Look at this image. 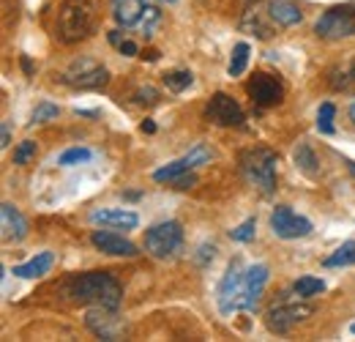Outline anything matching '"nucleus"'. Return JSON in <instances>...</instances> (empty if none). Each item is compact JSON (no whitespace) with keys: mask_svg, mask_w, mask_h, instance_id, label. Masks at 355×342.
Segmentation results:
<instances>
[{"mask_svg":"<svg viewBox=\"0 0 355 342\" xmlns=\"http://www.w3.org/2000/svg\"><path fill=\"white\" fill-rule=\"evenodd\" d=\"M66 296L74 304H90V307H121L123 288L110 271H85L66 279Z\"/></svg>","mask_w":355,"mask_h":342,"instance_id":"obj_1","label":"nucleus"},{"mask_svg":"<svg viewBox=\"0 0 355 342\" xmlns=\"http://www.w3.org/2000/svg\"><path fill=\"white\" fill-rule=\"evenodd\" d=\"M276 165H279V156L270 148H246L238 156L243 181L266 197L276 192Z\"/></svg>","mask_w":355,"mask_h":342,"instance_id":"obj_2","label":"nucleus"},{"mask_svg":"<svg viewBox=\"0 0 355 342\" xmlns=\"http://www.w3.org/2000/svg\"><path fill=\"white\" fill-rule=\"evenodd\" d=\"M96 28V14H93V6L88 0H66L60 6V14H58V25H55V36L58 42L63 44H74L88 39Z\"/></svg>","mask_w":355,"mask_h":342,"instance_id":"obj_3","label":"nucleus"},{"mask_svg":"<svg viewBox=\"0 0 355 342\" xmlns=\"http://www.w3.org/2000/svg\"><path fill=\"white\" fill-rule=\"evenodd\" d=\"M314 36L322 42H342L355 36V3L331 6L314 22Z\"/></svg>","mask_w":355,"mask_h":342,"instance_id":"obj_4","label":"nucleus"},{"mask_svg":"<svg viewBox=\"0 0 355 342\" xmlns=\"http://www.w3.org/2000/svg\"><path fill=\"white\" fill-rule=\"evenodd\" d=\"M60 83L77 88V90H98L110 83V72L107 66H101L96 58H88V55H80L74 58L63 74H60Z\"/></svg>","mask_w":355,"mask_h":342,"instance_id":"obj_5","label":"nucleus"},{"mask_svg":"<svg viewBox=\"0 0 355 342\" xmlns=\"http://www.w3.org/2000/svg\"><path fill=\"white\" fill-rule=\"evenodd\" d=\"M142 247H145L148 255L156 257V260H167L175 252H180V247H183V227H180V222L170 219V222H159V225L148 227Z\"/></svg>","mask_w":355,"mask_h":342,"instance_id":"obj_6","label":"nucleus"},{"mask_svg":"<svg viewBox=\"0 0 355 342\" xmlns=\"http://www.w3.org/2000/svg\"><path fill=\"white\" fill-rule=\"evenodd\" d=\"M202 115H205L208 124H216V127H235V129L246 127V115H243L241 104H238L230 93H224V90L214 93V96L208 99Z\"/></svg>","mask_w":355,"mask_h":342,"instance_id":"obj_7","label":"nucleus"},{"mask_svg":"<svg viewBox=\"0 0 355 342\" xmlns=\"http://www.w3.org/2000/svg\"><path fill=\"white\" fill-rule=\"evenodd\" d=\"M311 315H314L311 304H276V307L268 309L266 326L273 334H287Z\"/></svg>","mask_w":355,"mask_h":342,"instance_id":"obj_8","label":"nucleus"},{"mask_svg":"<svg viewBox=\"0 0 355 342\" xmlns=\"http://www.w3.org/2000/svg\"><path fill=\"white\" fill-rule=\"evenodd\" d=\"M270 230L276 238H284V241L306 238L311 233V222L306 216L295 214L290 206H276L270 214Z\"/></svg>","mask_w":355,"mask_h":342,"instance_id":"obj_9","label":"nucleus"},{"mask_svg":"<svg viewBox=\"0 0 355 342\" xmlns=\"http://www.w3.org/2000/svg\"><path fill=\"white\" fill-rule=\"evenodd\" d=\"M243 274L246 268L241 266V260H232L224 271L222 282H219V291H216V301H219V309L224 315L230 312H238V304H241V291H243Z\"/></svg>","mask_w":355,"mask_h":342,"instance_id":"obj_10","label":"nucleus"},{"mask_svg":"<svg viewBox=\"0 0 355 342\" xmlns=\"http://www.w3.org/2000/svg\"><path fill=\"white\" fill-rule=\"evenodd\" d=\"M246 93L252 96V101L257 107H276L284 101V86L279 77L266 74V72H257L249 83H246Z\"/></svg>","mask_w":355,"mask_h":342,"instance_id":"obj_11","label":"nucleus"},{"mask_svg":"<svg viewBox=\"0 0 355 342\" xmlns=\"http://www.w3.org/2000/svg\"><path fill=\"white\" fill-rule=\"evenodd\" d=\"M268 282V266L266 263H254L246 268L243 274V291H241V304L238 309L243 312H254L260 307V299H263V291H266Z\"/></svg>","mask_w":355,"mask_h":342,"instance_id":"obj_12","label":"nucleus"},{"mask_svg":"<svg viewBox=\"0 0 355 342\" xmlns=\"http://www.w3.org/2000/svg\"><path fill=\"white\" fill-rule=\"evenodd\" d=\"M90 241H93V247H96L98 252H104V255H112V257H137L139 255L137 244H132L129 238H123V236L115 233V230H93Z\"/></svg>","mask_w":355,"mask_h":342,"instance_id":"obj_13","label":"nucleus"},{"mask_svg":"<svg viewBox=\"0 0 355 342\" xmlns=\"http://www.w3.org/2000/svg\"><path fill=\"white\" fill-rule=\"evenodd\" d=\"M85 320H88L90 332L101 340H118V334H121V320H118L115 307H93Z\"/></svg>","mask_w":355,"mask_h":342,"instance_id":"obj_14","label":"nucleus"},{"mask_svg":"<svg viewBox=\"0 0 355 342\" xmlns=\"http://www.w3.org/2000/svg\"><path fill=\"white\" fill-rule=\"evenodd\" d=\"M0 227H3V241H22L28 236V219L19 214V209L14 203H3L0 206Z\"/></svg>","mask_w":355,"mask_h":342,"instance_id":"obj_15","label":"nucleus"},{"mask_svg":"<svg viewBox=\"0 0 355 342\" xmlns=\"http://www.w3.org/2000/svg\"><path fill=\"white\" fill-rule=\"evenodd\" d=\"M90 222L101 227H115V230H134L139 225V216L129 209H96L90 211Z\"/></svg>","mask_w":355,"mask_h":342,"instance_id":"obj_16","label":"nucleus"},{"mask_svg":"<svg viewBox=\"0 0 355 342\" xmlns=\"http://www.w3.org/2000/svg\"><path fill=\"white\" fill-rule=\"evenodd\" d=\"M148 6H150L148 0H112V17L123 28H137L142 25Z\"/></svg>","mask_w":355,"mask_h":342,"instance_id":"obj_17","label":"nucleus"},{"mask_svg":"<svg viewBox=\"0 0 355 342\" xmlns=\"http://www.w3.org/2000/svg\"><path fill=\"white\" fill-rule=\"evenodd\" d=\"M268 14L279 28H293V25H301V19H304L301 6L293 3V0H270Z\"/></svg>","mask_w":355,"mask_h":342,"instance_id":"obj_18","label":"nucleus"},{"mask_svg":"<svg viewBox=\"0 0 355 342\" xmlns=\"http://www.w3.org/2000/svg\"><path fill=\"white\" fill-rule=\"evenodd\" d=\"M52 266H55V255H52V252H39L36 257H31L28 263L14 266V268H11V274H14V277H19V279H39V277L49 274V268H52Z\"/></svg>","mask_w":355,"mask_h":342,"instance_id":"obj_19","label":"nucleus"},{"mask_svg":"<svg viewBox=\"0 0 355 342\" xmlns=\"http://www.w3.org/2000/svg\"><path fill=\"white\" fill-rule=\"evenodd\" d=\"M328 83L336 88V90H350V88H355V58L350 63L336 66V69L331 72V80H328Z\"/></svg>","mask_w":355,"mask_h":342,"instance_id":"obj_20","label":"nucleus"},{"mask_svg":"<svg viewBox=\"0 0 355 342\" xmlns=\"http://www.w3.org/2000/svg\"><path fill=\"white\" fill-rule=\"evenodd\" d=\"M246 63H249V44L238 42L232 47V58H230L227 74H230V77H241V74L246 72Z\"/></svg>","mask_w":355,"mask_h":342,"instance_id":"obj_21","label":"nucleus"},{"mask_svg":"<svg viewBox=\"0 0 355 342\" xmlns=\"http://www.w3.org/2000/svg\"><path fill=\"white\" fill-rule=\"evenodd\" d=\"M325 268H339V266H355V241H345L334 255L325 257Z\"/></svg>","mask_w":355,"mask_h":342,"instance_id":"obj_22","label":"nucleus"},{"mask_svg":"<svg viewBox=\"0 0 355 342\" xmlns=\"http://www.w3.org/2000/svg\"><path fill=\"white\" fill-rule=\"evenodd\" d=\"M293 159H295V165L306 172V175H311V178L317 175V156H314V151H311V145L306 142V140H304V142L295 148Z\"/></svg>","mask_w":355,"mask_h":342,"instance_id":"obj_23","label":"nucleus"},{"mask_svg":"<svg viewBox=\"0 0 355 342\" xmlns=\"http://www.w3.org/2000/svg\"><path fill=\"white\" fill-rule=\"evenodd\" d=\"M241 28H243V31H257L260 39H268V36H270V28L263 22L260 8H246V11H243V19H241Z\"/></svg>","mask_w":355,"mask_h":342,"instance_id":"obj_24","label":"nucleus"},{"mask_svg":"<svg viewBox=\"0 0 355 342\" xmlns=\"http://www.w3.org/2000/svg\"><path fill=\"white\" fill-rule=\"evenodd\" d=\"M183 172H191V168H189L186 159H178V162H170V165H164V168H159V170L153 172V181H159V184H164V181L173 184Z\"/></svg>","mask_w":355,"mask_h":342,"instance_id":"obj_25","label":"nucleus"},{"mask_svg":"<svg viewBox=\"0 0 355 342\" xmlns=\"http://www.w3.org/2000/svg\"><path fill=\"white\" fill-rule=\"evenodd\" d=\"M293 291H295L298 299H311V296H320V293L325 291V282L317 279V277H301V279L293 285Z\"/></svg>","mask_w":355,"mask_h":342,"instance_id":"obj_26","label":"nucleus"},{"mask_svg":"<svg viewBox=\"0 0 355 342\" xmlns=\"http://www.w3.org/2000/svg\"><path fill=\"white\" fill-rule=\"evenodd\" d=\"M194 83V77H191V72H183V69H175V72H167L164 74V86L170 88L173 93H180V90H186V88Z\"/></svg>","mask_w":355,"mask_h":342,"instance_id":"obj_27","label":"nucleus"},{"mask_svg":"<svg viewBox=\"0 0 355 342\" xmlns=\"http://www.w3.org/2000/svg\"><path fill=\"white\" fill-rule=\"evenodd\" d=\"M334 115H336V107L331 101L320 104V110H317V131L320 134H334Z\"/></svg>","mask_w":355,"mask_h":342,"instance_id":"obj_28","label":"nucleus"},{"mask_svg":"<svg viewBox=\"0 0 355 342\" xmlns=\"http://www.w3.org/2000/svg\"><path fill=\"white\" fill-rule=\"evenodd\" d=\"M39 154V145L33 140H22L17 148H14V165H31Z\"/></svg>","mask_w":355,"mask_h":342,"instance_id":"obj_29","label":"nucleus"},{"mask_svg":"<svg viewBox=\"0 0 355 342\" xmlns=\"http://www.w3.org/2000/svg\"><path fill=\"white\" fill-rule=\"evenodd\" d=\"M90 156H93V154H90V148H80V145H77V148L63 151L58 162H60L63 168H74V165H80V162H90Z\"/></svg>","mask_w":355,"mask_h":342,"instance_id":"obj_30","label":"nucleus"},{"mask_svg":"<svg viewBox=\"0 0 355 342\" xmlns=\"http://www.w3.org/2000/svg\"><path fill=\"white\" fill-rule=\"evenodd\" d=\"M254 233H257V222L254 219H246L243 225H238L235 230H230V238L238 241V244H246V241L254 238Z\"/></svg>","mask_w":355,"mask_h":342,"instance_id":"obj_31","label":"nucleus"},{"mask_svg":"<svg viewBox=\"0 0 355 342\" xmlns=\"http://www.w3.org/2000/svg\"><path fill=\"white\" fill-rule=\"evenodd\" d=\"M58 104H52V101H42L36 110H33V115H31V124H46V121H55L58 118Z\"/></svg>","mask_w":355,"mask_h":342,"instance_id":"obj_32","label":"nucleus"},{"mask_svg":"<svg viewBox=\"0 0 355 342\" xmlns=\"http://www.w3.org/2000/svg\"><path fill=\"white\" fill-rule=\"evenodd\" d=\"M186 162H189V168L194 170V168H200V165H205V162H211V151L202 145V142H197L186 156H183Z\"/></svg>","mask_w":355,"mask_h":342,"instance_id":"obj_33","label":"nucleus"},{"mask_svg":"<svg viewBox=\"0 0 355 342\" xmlns=\"http://www.w3.org/2000/svg\"><path fill=\"white\" fill-rule=\"evenodd\" d=\"M134 99H137V104H156L162 96H159V90H156V88L145 86V88H137Z\"/></svg>","mask_w":355,"mask_h":342,"instance_id":"obj_34","label":"nucleus"},{"mask_svg":"<svg viewBox=\"0 0 355 342\" xmlns=\"http://www.w3.org/2000/svg\"><path fill=\"white\" fill-rule=\"evenodd\" d=\"M194 184H197V175H194V172H183L180 178L173 181V186H175V189H191Z\"/></svg>","mask_w":355,"mask_h":342,"instance_id":"obj_35","label":"nucleus"},{"mask_svg":"<svg viewBox=\"0 0 355 342\" xmlns=\"http://www.w3.org/2000/svg\"><path fill=\"white\" fill-rule=\"evenodd\" d=\"M118 49H121V55H126V58H132V55H137V52H139V49H137V44L129 42V39H126V42L121 44Z\"/></svg>","mask_w":355,"mask_h":342,"instance_id":"obj_36","label":"nucleus"},{"mask_svg":"<svg viewBox=\"0 0 355 342\" xmlns=\"http://www.w3.org/2000/svg\"><path fill=\"white\" fill-rule=\"evenodd\" d=\"M200 252H202V255L197 257V260H200V263L205 266V263H208V257H214V255H216V247H214V244H211V247L205 244V247H200Z\"/></svg>","mask_w":355,"mask_h":342,"instance_id":"obj_37","label":"nucleus"},{"mask_svg":"<svg viewBox=\"0 0 355 342\" xmlns=\"http://www.w3.org/2000/svg\"><path fill=\"white\" fill-rule=\"evenodd\" d=\"M110 42L115 44V47H121L126 39H123V33H121V31H110Z\"/></svg>","mask_w":355,"mask_h":342,"instance_id":"obj_38","label":"nucleus"},{"mask_svg":"<svg viewBox=\"0 0 355 342\" xmlns=\"http://www.w3.org/2000/svg\"><path fill=\"white\" fill-rule=\"evenodd\" d=\"M8 142H11V129H8V124H3V142H0V145L6 148Z\"/></svg>","mask_w":355,"mask_h":342,"instance_id":"obj_39","label":"nucleus"},{"mask_svg":"<svg viewBox=\"0 0 355 342\" xmlns=\"http://www.w3.org/2000/svg\"><path fill=\"white\" fill-rule=\"evenodd\" d=\"M142 131H145V134H153V131H156V124H153V121H142Z\"/></svg>","mask_w":355,"mask_h":342,"instance_id":"obj_40","label":"nucleus"},{"mask_svg":"<svg viewBox=\"0 0 355 342\" xmlns=\"http://www.w3.org/2000/svg\"><path fill=\"white\" fill-rule=\"evenodd\" d=\"M22 69H25V72H28V74H31V72H33V66H31V60H28V58H22Z\"/></svg>","mask_w":355,"mask_h":342,"instance_id":"obj_41","label":"nucleus"},{"mask_svg":"<svg viewBox=\"0 0 355 342\" xmlns=\"http://www.w3.org/2000/svg\"><path fill=\"white\" fill-rule=\"evenodd\" d=\"M350 121H353V124H355V101H353V104H350Z\"/></svg>","mask_w":355,"mask_h":342,"instance_id":"obj_42","label":"nucleus"},{"mask_svg":"<svg viewBox=\"0 0 355 342\" xmlns=\"http://www.w3.org/2000/svg\"><path fill=\"white\" fill-rule=\"evenodd\" d=\"M350 332H353V334H355V323H353V326H350Z\"/></svg>","mask_w":355,"mask_h":342,"instance_id":"obj_43","label":"nucleus"},{"mask_svg":"<svg viewBox=\"0 0 355 342\" xmlns=\"http://www.w3.org/2000/svg\"><path fill=\"white\" fill-rule=\"evenodd\" d=\"M162 3H175V0H162Z\"/></svg>","mask_w":355,"mask_h":342,"instance_id":"obj_44","label":"nucleus"}]
</instances>
